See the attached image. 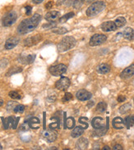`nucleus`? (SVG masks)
<instances>
[{"label": "nucleus", "instance_id": "nucleus-7", "mask_svg": "<svg viewBox=\"0 0 134 150\" xmlns=\"http://www.w3.org/2000/svg\"><path fill=\"white\" fill-rule=\"evenodd\" d=\"M71 85V81L68 77H61L58 81L55 83V87L58 90H65Z\"/></svg>", "mask_w": 134, "mask_h": 150}, {"label": "nucleus", "instance_id": "nucleus-27", "mask_svg": "<svg viewBox=\"0 0 134 150\" xmlns=\"http://www.w3.org/2000/svg\"><path fill=\"white\" fill-rule=\"evenodd\" d=\"M74 12H69V13H67L66 15H64V16H60V18H59V22L60 23H64V22H66L68 20V19H70V18H73V16H74Z\"/></svg>", "mask_w": 134, "mask_h": 150}, {"label": "nucleus", "instance_id": "nucleus-45", "mask_svg": "<svg viewBox=\"0 0 134 150\" xmlns=\"http://www.w3.org/2000/svg\"><path fill=\"white\" fill-rule=\"evenodd\" d=\"M43 1H44V0H32L33 3H34V4H41V3H42Z\"/></svg>", "mask_w": 134, "mask_h": 150}, {"label": "nucleus", "instance_id": "nucleus-34", "mask_svg": "<svg viewBox=\"0 0 134 150\" xmlns=\"http://www.w3.org/2000/svg\"><path fill=\"white\" fill-rule=\"evenodd\" d=\"M8 95L12 99H21V95L16 91H11L10 93H8Z\"/></svg>", "mask_w": 134, "mask_h": 150}, {"label": "nucleus", "instance_id": "nucleus-10", "mask_svg": "<svg viewBox=\"0 0 134 150\" xmlns=\"http://www.w3.org/2000/svg\"><path fill=\"white\" fill-rule=\"evenodd\" d=\"M60 12L58 11H50V12H47L45 15V20L48 21L49 22L51 23H54L55 21H57L59 18H60Z\"/></svg>", "mask_w": 134, "mask_h": 150}, {"label": "nucleus", "instance_id": "nucleus-39", "mask_svg": "<svg viewBox=\"0 0 134 150\" xmlns=\"http://www.w3.org/2000/svg\"><path fill=\"white\" fill-rule=\"evenodd\" d=\"M16 105V102H8V106H7V108H8V110H10V108H12V110H13V108H15V106Z\"/></svg>", "mask_w": 134, "mask_h": 150}, {"label": "nucleus", "instance_id": "nucleus-4", "mask_svg": "<svg viewBox=\"0 0 134 150\" xmlns=\"http://www.w3.org/2000/svg\"><path fill=\"white\" fill-rule=\"evenodd\" d=\"M49 73L53 76H62L67 71V66L63 64H58V65L53 66L49 70Z\"/></svg>", "mask_w": 134, "mask_h": 150}, {"label": "nucleus", "instance_id": "nucleus-50", "mask_svg": "<svg viewBox=\"0 0 134 150\" xmlns=\"http://www.w3.org/2000/svg\"><path fill=\"white\" fill-rule=\"evenodd\" d=\"M86 1H87V2H92L93 0H86Z\"/></svg>", "mask_w": 134, "mask_h": 150}, {"label": "nucleus", "instance_id": "nucleus-1", "mask_svg": "<svg viewBox=\"0 0 134 150\" xmlns=\"http://www.w3.org/2000/svg\"><path fill=\"white\" fill-rule=\"evenodd\" d=\"M41 21L40 14H35L31 17L25 19L21 22L17 27V32L21 35H25L33 31L38 26Z\"/></svg>", "mask_w": 134, "mask_h": 150}, {"label": "nucleus", "instance_id": "nucleus-32", "mask_svg": "<svg viewBox=\"0 0 134 150\" xmlns=\"http://www.w3.org/2000/svg\"><path fill=\"white\" fill-rule=\"evenodd\" d=\"M84 1L85 0H75L73 4V8H75V9H77V10L80 9L82 7L83 4H84Z\"/></svg>", "mask_w": 134, "mask_h": 150}, {"label": "nucleus", "instance_id": "nucleus-37", "mask_svg": "<svg viewBox=\"0 0 134 150\" xmlns=\"http://www.w3.org/2000/svg\"><path fill=\"white\" fill-rule=\"evenodd\" d=\"M59 128V121L56 119V122L49 124V129H58Z\"/></svg>", "mask_w": 134, "mask_h": 150}, {"label": "nucleus", "instance_id": "nucleus-46", "mask_svg": "<svg viewBox=\"0 0 134 150\" xmlns=\"http://www.w3.org/2000/svg\"><path fill=\"white\" fill-rule=\"evenodd\" d=\"M110 150V148L109 146H105L104 148H103V150Z\"/></svg>", "mask_w": 134, "mask_h": 150}, {"label": "nucleus", "instance_id": "nucleus-12", "mask_svg": "<svg viewBox=\"0 0 134 150\" xmlns=\"http://www.w3.org/2000/svg\"><path fill=\"white\" fill-rule=\"evenodd\" d=\"M91 126H92V127H93L95 130L101 129V128L105 126V119L101 117H96L93 118V120L91 122Z\"/></svg>", "mask_w": 134, "mask_h": 150}, {"label": "nucleus", "instance_id": "nucleus-22", "mask_svg": "<svg viewBox=\"0 0 134 150\" xmlns=\"http://www.w3.org/2000/svg\"><path fill=\"white\" fill-rule=\"evenodd\" d=\"M84 128L83 127H81V126H76V127H74V129L72 131V137L73 138H77V137H79V136H81V134L84 133Z\"/></svg>", "mask_w": 134, "mask_h": 150}, {"label": "nucleus", "instance_id": "nucleus-2", "mask_svg": "<svg viewBox=\"0 0 134 150\" xmlns=\"http://www.w3.org/2000/svg\"><path fill=\"white\" fill-rule=\"evenodd\" d=\"M77 44V41L75 38L73 36H65L61 40V41L58 45V49L59 52L63 53L66 51H68L70 49L75 47Z\"/></svg>", "mask_w": 134, "mask_h": 150}, {"label": "nucleus", "instance_id": "nucleus-38", "mask_svg": "<svg viewBox=\"0 0 134 150\" xmlns=\"http://www.w3.org/2000/svg\"><path fill=\"white\" fill-rule=\"evenodd\" d=\"M29 128H30V126H29L28 122H25L20 126V130L22 131H26L29 130Z\"/></svg>", "mask_w": 134, "mask_h": 150}, {"label": "nucleus", "instance_id": "nucleus-16", "mask_svg": "<svg viewBox=\"0 0 134 150\" xmlns=\"http://www.w3.org/2000/svg\"><path fill=\"white\" fill-rule=\"evenodd\" d=\"M112 125H113V127L114 129H117V130H120V129H123L124 128L125 126V122H124V120L123 118L119 117H117L114 118L113 122H112Z\"/></svg>", "mask_w": 134, "mask_h": 150}, {"label": "nucleus", "instance_id": "nucleus-25", "mask_svg": "<svg viewBox=\"0 0 134 150\" xmlns=\"http://www.w3.org/2000/svg\"><path fill=\"white\" fill-rule=\"evenodd\" d=\"M107 130H108V126H106V127L105 126V127H103L101 129H97V130H95L93 132V134L95 136H102V135L106 134Z\"/></svg>", "mask_w": 134, "mask_h": 150}, {"label": "nucleus", "instance_id": "nucleus-3", "mask_svg": "<svg viewBox=\"0 0 134 150\" xmlns=\"http://www.w3.org/2000/svg\"><path fill=\"white\" fill-rule=\"evenodd\" d=\"M105 8V4L103 1H98L92 4L86 10V15L88 16H95Z\"/></svg>", "mask_w": 134, "mask_h": 150}, {"label": "nucleus", "instance_id": "nucleus-9", "mask_svg": "<svg viewBox=\"0 0 134 150\" xmlns=\"http://www.w3.org/2000/svg\"><path fill=\"white\" fill-rule=\"evenodd\" d=\"M42 40V37L41 35H33L31 37H29L27 39H26L24 40V45L26 47H31L34 45H37L40 41Z\"/></svg>", "mask_w": 134, "mask_h": 150}, {"label": "nucleus", "instance_id": "nucleus-20", "mask_svg": "<svg viewBox=\"0 0 134 150\" xmlns=\"http://www.w3.org/2000/svg\"><path fill=\"white\" fill-rule=\"evenodd\" d=\"M27 122H28L30 128H31V129L36 130V129H39V128H40V124H41V122H40L39 118L31 117Z\"/></svg>", "mask_w": 134, "mask_h": 150}, {"label": "nucleus", "instance_id": "nucleus-19", "mask_svg": "<svg viewBox=\"0 0 134 150\" xmlns=\"http://www.w3.org/2000/svg\"><path fill=\"white\" fill-rule=\"evenodd\" d=\"M36 59V55L32 54V55H26V56H21V55L19 57V61L21 63H26V64H31Z\"/></svg>", "mask_w": 134, "mask_h": 150}, {"label": "nucleus", "instance_id": "nucleus-44", "mask_svg": "<svg viewBox=\"0 0 134 150\" xmlns=\"http://www.w3.org/2000/svg\"><path fill=\"white\" fill-rule=\"evenodd\" d=\"M71 4H72V0H64V4H65L66 6H70L71 5Z\"/></svg>", "mask_w": 134, "mask_h": 150}, {"label": "nucleus", "instance_id": "nucleus-15", "mask_svg": "<svg viewBox=\"0 0 134 150\" xmlns=\"http://www.w3.org/2000/svg\"><path fill=\"white\" fill-rule=\"evenodd\" d=\"M101 29L103 31L105 32H110V31H114L117 26L115 25V23L114 21H105L101 25Z\"/></svg>", "mask_w": 134, "mask_h": 150}, {"label": "nucleus", "instance_id": "nucleus-5", "mask_svg": "<svg viewBox=\"0 0 134 150\" xmlns=\"http://www.w3.org/2000/svg\"><path fill=\"white\" fill-rule=\"evenodd\" d=\"M17 19V14L15 12H8L6 16L3 18V25L4 26H11L16 22Z\"/></svg>", "mask_w": 134, "mask_h": 150}, {"label": "nucleus", "instance_id": "nucleus-11", "mask_svg": "<svg viewBox=\"0 0 134 150\" xmlns=\"http://www.w3.org/2000/svg\"><path fill=\"white\" fill-rule=\"evenodd\" d=\"M77 98L80 101H86L91 99V98L92 96L91 93H90L89 91L86 90V89H80L78 90L76 93Z\"/></svg>", "mask_w": 134, "mask_h": 150}, {"label": "nucleus", "instance_id": "nucleus-33", "mask_svg": "<svg viewBox=\"0 0 134 150\" xmlns=\"http://www.w3.org/2000/svg\"><path fill=\"white\" fill-rule=\"evenodd\" d=\"M25 107L21 104H16L15 108H13V112L15 113H22L24 112Z\"/></svg>", "mask_w": 134, "mask_h": 150}, {"label": "nucleus", "instance_id": "nucleus-41", "mask_svg": "<svg viewBox=\"0 0 134 150\" xmlns=\"http://www.w3.org/2000/svg\"><path fill=\"white\" fill-rule=\"evenodd\" d=\"M53 1H49V2H48L47 4H45V8H47V9H50V8L53 7Z\"/></svg>", "mask_w": 134, "mask_h": 150}, {"label": "nucleus", "instance_id": "nucleus-28", "mask_svg": "<svg viewBox=\"0 0 134 150\" xmlns=\"http://www.w3.org/2000/svg\"><path fill=\"white\" fill-rule=\"evenodd\" d=\"M22 71V69L21 68V67H12L11 69L8 71L7 74H6V76H11L12 75H14V74H16V73H19Z\"/></svg>", "mask_w": 134, "mask_h": 150}, {"label": "nucleus", "instance_id": "nucleus-47", "mask_svg": "<svg viewBox=\"0 0 134 150\" xmlns=\"http://www.w3.org/2000/svg\"><path fill=\"white\" fill-rule=\"evenodd\" d=\"M4 104V100L3 99H0V107H2Z\"/></svg>", "mask_w": 134, "mask_h": 150}, {"label": "nucleus", "instance_id": "nucleus-26", "mask_svg": "<svg viewBox=\"0 0 134 150\" xmlns=\"http://www.w3.org/2000/svg\"><path fill=\"white\" fill-rule=\"evenodd\" d=\"M124 122H125V126L128 129H129L131 126H134V116L127 117Z\"/></svg>", "mask_w": 134, "mask_h": 150}, {"label": "nucleus", "instance_id": "nucleus-40", "mask_svg": "<svg viewBox=\"0 0 134 150\" xmlns=\"http://www.w3.org/2000/svg\"><path fill=\"white\" fill-rule=\"evenodd\" d=\"M25 9H26V14L27 16H30L31 13V9H32V8H31V6H26V7L25 8Z\"/></svg>", "mask_w": 134, "mask_h": 150}, {"label": "nucleus", "instance_id": "nucleus-29", "mask_svg": "<svg viewBox=\"0 0 134 150\" xmlns=\"http://www.w3.org/2000/svg\"><path fill=\"white\" fill-rule=\"evenodd\" d=\"M66 127L68 129H73L75 127V120L73 117H68L66 121Z\"/></svg>", "mask_w": 134, "mask_h": 150}, {"label": "nucleus", "instance_id": "nucleus-43", "mask_svg": "<svg viewBox=\"0 0 134 150\" xmlns=\"http://www.w3.org/2000/svg\"><path fill=\"white\" fill-rule=\"evenodd\" d=\"M113 149H114V150H118V149L123 150V148L121 145H119V144H117V145H114V146L113 147Z\"/></svg>", "mask_w": 134, "mask_h": 150}, {"label": "nucleus", "instance_id": "nucleus-21", "mask_svg": "<svg viewBox=\"0 0 134 150\" xmlns=\"http://www.w3.org/2000/svg\"><path fill=\"white\" fill-rule=\"evenodd\" d=\"M96 71H97L98 73L105 75V74H107L110 72V67L108 64H106V63H102L101 65L98 66L97 68H96Z\"/></svg>", "mask_w": 134, "mask_h": 150}, {"label": "nucleus", "instance_id": "nucleus-6", "mask_svg": "<svg viewBox=\"0 0 134 150\" xmlns=\"http://www.w3.org/2000/svg\"><path fill=\"white\" fill-rule=\"evenodd\" d=\"M107 40V37L105 35H101V34H96L94 35L91 38L89 42V45L91 46H98L102 44H104Z\"/></svg>", "mask_w": 134, "mask_h": 150}, {"label": "nucleus", "instance_id": "nucleus-8", "mask_svg": "<svg viewBox=\"0 0 134 150\" xmlns=\"http://www.w3.org/2000/svg\"><path fill=\"white\" fill-rule=\"evenodd\" d=\"M42 136L48 143L54 142L57 139V134L53 130H50V129L44 130L42 132Z\"/></svg>", "mask_w": 134, "mask_h": 150}, {"label": "nucleus", "instance_id": "nucleus-17", "mask_svg": "<svg viewBox=\"0 0 134 150\" xmlns=\"http://www.w3.org/2000/svg\"><path fill=\"white\" fill-rule=\"evenodd\" d=\"M87 147H88V140H87V139L84 138V137L79 139L76 144V148L77 149H86Z\"/></svg>", "mask_w": 134, "mask_h": 150}, {"label": "nucleus", "instance_id": "nucleus-24", "mask_svg": "<svg viewBox=\"0 0 134 150\" xmlns=\"http://www.w3.org/2000/svg\"><path fill=\"white\" fill-rule=\"evenodd\" d=\"M114 23H115V25L117 26V28H120V27H123V25H125L126 19L124 17H123V16H119L115 20Z\"/></svg>", "mask_w": 134, "mask_h": 150}, {"label": "nucleus", "instance_id": "nucleus-23", "mask_svg": "<svg viewBox=\"0 0 134 150\" xmlns=\"http://www.w3.org/2000/svg\"><path fill=\"white\" fill-rule=\"evenodd\" d=\"M106 108H107V104L105 102H100L96 106V112L102 113L105 112Z\"/></svg>", "mask_w": 134, "mask_h": 150}, {"label": "nucleus", "instance_id": "nucleus-18", "mask_svg": "<svg viewBox=\"0 0 134 150\" xmlns=\"http://www.w3.org/2000/svg\"><path fill=\"white\" fill-rule=\"evenodd\" d=\"M123 35L128 40H134V30L131 27H127L123 31Z\"/></svg>", "mask_w": 134, "mask_h": 150}, {"label": "nucleus", "instance_id": "nucleus-36", "mask_svg": "<svg viewBox=\"0 0 134 150\" xmlns=\"http://www.w3.org/2000/svg\"><path fill=\"white\" fill-rule=\"evenodd\" d=\"M71 99H73V95H72V93H66L64 94V96L63 98V102H68L70 101Z\"/></svg>", "mask_w": 134, "mask_h": 150}, {"label": "nucleus", "instance_id": "nucleus-31", "mask_svg": "<svg viewBox=\"0 0 134 150\" xmlns=\"http://www.w3.org/2000/svg\"><path fill=\"white\" fill-rule=\"evenodd\" d=\"M52 31L55 34H58V35H63L68 32V30L64 27H57V28H53Z\"/></svg>", "mask_w": 134, "mask_h": 150}, {"label": "nucleus", "instance_id": "nucleus-13", "mask_svg": "<svg viewBox=\"0 0 134 150\" xmlns=\"http://www.w3.org/2000/svg\"><path fill=\"white\" fill-rule=\"evenodd\" d=\"M19 42H20L19 38H17V37H11L8 40H7L4 47H5L6 49L10 50V49H12L13 48H15L16 45L19 44Z\"/></svg>", "mask_w": 134, "mask_h": 150}, {"label": "nucleus", "instance_id": "nucleus-49", "mask_svg": "<svg viewBox=\"0 0 134 150\" xmlns=\"http://www.w3.org/2000/svg\"><path fill=\"white\" fill-rule=\"evenodd\" d=\"M1 149H3V147H2V145L0 144V150H1Z\"/></svg>", "mask_w": 134, "mask_h": 150}, {"label": "nucleus", "instance_id": "nucleus-14", "mask_svg": "<svg viewBox=\"0 0 134 150\" xmlns=\"http://www.w3.org/2000/svg\"><path fill=\"white\" fill-rule=\"evenodd\" d=\"M133 76H134V64H132L129 67H128L120 74V77L122 79H128Z\"/></svg>", "mask_w": 134, "mask_h": 150}, {"label": "nucleus", "instance_id": "nucleus-42", "mask_svg": "<svg viewBox=\"0 0 134 150\" xmlns=\"http://www.w3.org/2000/svg\"><path fill=\"white\" fill-rule=\"evenodd\" d=\"M125 99H126V98L124 97L123 95H119L118 97V101L119 103H121V102H124L125 101Z\"/></svg>", "mask_w": 134, "mask_h": 150}, {"label": "nucleus", "instance_id": "nucleus-35", "mask_svg": "<svg viewBox=\"0 0 134 150\" xmlns=\"http://www.w3.org/2000/svg\"><path fill=\"white\" fill-rule=\"evenodd\" d=\"M86 121H88L87 117H81L79 118V122H80L81 124H83V128H84V129H86V128L88 127V124H87Z\"/></svg>", "mask_w": 134, "mask_h": 150}, {"label": "nucleus", "instance_id": "nucleus-30", "mask_svg": "<svg viewBox=\"0 0 134 150\" xmlns=\"http://www.w3.org/2000/svg\"><path fill=\"white\" fill-rule=\"evenodd\" d=\"M131 108H132V106H131L130 103H126V104L123 105L122 107H120V108H119V112L122 114L127 113L128 112L130 111Z\"/></svg>", "mask_w": 134, "mask_h": 150}, {"label": "nucleus", "instance_id": "nucleus-48", "mask_svg": "<svg viewBox=\"0 0 134 150\" xmlns=\"http://www.w3.org/2000/svg\"><path fill=\"white\" fill-rule=\"evenodd\" d=\"M50 149H57V148H55V147H51Z\"/></svg>", "mask_w": 134, "mask_h": 150}]
</instances>
